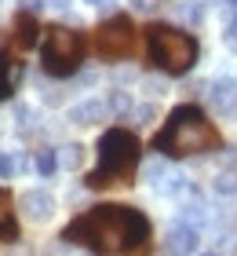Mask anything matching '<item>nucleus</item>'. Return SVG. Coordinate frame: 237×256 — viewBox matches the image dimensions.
Masks as SVG:
<instances>
[{"label":"nucleus","mask_w":237,"mask_h":256,"mask_svg":"<svg viewBox=\"0 0 237 256\" xmlns=\"http://www.w3.org/2000/svg\"><path fill=\"white\" fill-rule=\"evenodd\" d=\"M62 238L88 246L91 252L117 256V252H132L146 246L150 220L132 205H95L88 212H80L73 224H66Z\"/></svg>","instance_id":"1"},{"label":"nucleus","mask_w":237,"mask_h":256,"mask_svg":"<svg viewBox=\"0 0 237 256\" xmlns=\"http://www.w3.org/2000/svg\"><path fill=\"white\" fill-rule=\"evenodd\" d=\"M223 143L216 124L205 118V110L194 102H183L168 114V121L157 136H153V150H161V158H186V154H208Z\"/></svg>","instance_id":"2"},{"label":"nucleus","mask_w":237,"mask_h":256,"mask_svg":"<svg viewBox=\"0 0 237 256\" xmlns=\"http://www.w3.org/2000/svg\"><path fill=\"white\" fill-rule=\"evenodd\" d=\"M139 158H142V146L128 128H106L99 139V168L88 172L84 187L102 190V187H113V183H132Z\"/></svg>","instance_id":"3"},{"label":"nucleus","mask_w":237,"mask_h":256,"mask_svg":"<svg viewBox=\"0 0 237 256\" xmlns=\"http://www.w3.org/2000/svg\"><path fill=\"white\" fill-rule=\"evenodd\" d=\"M146 52H150V62L157 70H164V74H172V77H183V74L194 70L201 48H197V40L190 37L186 30L153 22L146 30Z\"/></svg>","instance_id":"4"},{"label":"nucleus","mask_w":237,"mask_h":256,"mask_svg":"<svg viewBox=\"0 0 237 256\" xmlns=\"http://www.w3.org/2000/svg\"><path fill=\"white\" fill-rule=\"evenodd\" d=\"M80 62H84V37L77 30H66V26H51L47 37L40 44V70L47 77H73Z\"/></svg>","instance_id":"5"},{"label":"nucleus","mask_w":237,"mask_h":256,"mask_svg":"<svg viewBox=\"0 0 237 256\" xmlns=\"http://www.w3.org/2000/svg\"><path fill=\"white\" fill-rule=\"evenodd\" d=\"M95 52L99 59L106 62H117V59H128L135 52V26L128 15H113L106 18L99 30H95Z\"/></svg>","instance_id":"6"},{"label":"nucleus","mask_w":237,"mask_h":256,"mask_svg":"<svg viewBox=\"0 0 237 256\" xmlns=\"http://www.w3.org/2000/svg\"><path fill=\"white\" fill-rule=\"evenodd\" d=\"M208 102H212V110H216L219 118L234 121V118H237V80H234V77H216V80H208Z\"/></svg>","instance_id":"7"},{"label":"nucleus","mask_w":237,"mask_h":256,"mask_svg":"<svg viewBox=\"0 0 237 256\" xmlns=\"http://www.w3.org/2000/svg\"><path fill=\"white\" fill-rule=\"evenodd\" d=\"M164 249H168L172 256H194L201 249V227L194 224H172L168 230H164Z\"/></svg>","instance_id":"8"},{"label":"nucleus","mask_w":237,"mask_h":256,"mask_svg":"<svg viewBox=\"0 0 237 256\" xmlns=\"http://www.w3.org/2000/svg\"><path fill=\"white\" fill-rule=\"evenodd\" d=\"M18 208L26 212V220H33V224H44V220L55 216V198L47 194V190H40V187H29V190H22Z\"/></svg>","instance_id":"9"},{"label":"nucleus","mask_w":237,"mask_h":256,"mask_svg":"<svg viewBox=\"0 0 237 256\" xmlns=\"http://www.w3.org/2000/svg\"><path fill=\"white\" fill-rule=\"evenodd\" d=\"M110 118V106H106V99H84V102H77V106H69V124H80V128H88V124H99Z\"/></svg>","instance_id":"10"},{"label":"nucleus","mask_w":237,"mask_h":256,"mask_svg":"<svg viewBox=\"0 0 237 256\" xmlns=\"http://www.w3.org/2000/svg\"><path fill=\"white\" fill-rule=\"evenodd\" d=\"M18 238V224H15V202L11 190L0 187V242H15Z\"/></svg>","instance_id":"11"},{"label":"nucleus","mask_w":237,"mask_h":256,"mask_svg":"<svg viewBox=\"0 0 237 256\" xmlns=\"http://www.w3.org/2000/svg\"><path fill=\"white\" fill-rule=\"evenodd\" d=\"M37 33H40L37 15L18 11V15H15V44H18V48H33V44H37Z\"/></svg>","instance_id":"12"},{"label":"nucleus","mask_w":237,"mask_h":256,"mask_svg":"<svg viewBox=\"0 0 237 256\" xmlns=\"http://www.w3.org/2000/svg\"><path fill=\"white\" fill-rule=\"evenodd\" d=\"M33 168H37L44 180H47V176H55V172H58V150L40 146V150H37V158H33Z\"/></svg>","instance_id":"13"},{"label":"nucleus","mask_w":237,"mask_h":256,"mask_svg":"<svg viewBox=\"0 0 237 256\" xmlns=\"http://www.w3.org/2000/svg\"><path fill=\"white\" fill-rule=\"evenodd\" d=\"M168 176H172V168H168V161H164V158H153V161H146V168H142V180H150L153 187H161Z\"/></svg>","instance_id":"14"},{"label":"nucleus","mask_w":237,"mask_h":256,"mask_svg":"<svg viewBox=\"0 0 237 256\" xmlns=\"http://www.w3.org/2000/svg\"><path fill=\"white\" fill-rule=\"evenodd\" d=\"M80 165H84V146H80V143H69V146H62V154H58V168L77 172Z\"/></svg>","instance_id":"15"},{"label":"nucleus","mask_w":237,"mask_h":256,"mask_svg":"<svg viewBox=\"0 0 237 256\" xmlns=\"http://www.w3.org/2000/svg\"><path fill=\"white\" fill-rule=\"evenodd\" d=\"M212 190H216V194H223V198L237 194V168H223L219 176L212 180Z\"/></svg>","instance_id":"16"},{"label":"nucleus","mask_w":237,"mask_h":256,"mask_svg":"<svg viewBox=\"0 0 237 256\" xmlns=\"http://www.w3.org/2000/svg\"><path fill=\"white\" fill-rule=\"evenodd\" d=\"M106 106H110V114H132L135 102H132V96H128L124 88H113L110 96H106Z\"/></svg>","instance_id":"17"},{"label":"nucleus","mask_w":237,"mask_h":256,"mask_svg":"<svg viewBox=\"0 0 237 256\" xmlns=\"http://www.w3.org/2000/svg\"><path fill=\"white\" fill-rule=\"evenodd\" d=\"M208 220V208H205V202H183V224H194V227H201Z\"/></svg>","instance_id":"18"},{"label":"nucleus","mask_w":237,"mask_h":256,"mask_svg":"<svg viewBox=\"0 0 237 256\" xmlns=\"http://www.w3.org/2000/svg\"><path fill=\"white\" fill-rule=\"evenodd\" d=\"M179 18H183V22H194V26H197V22L205 18V8L194 4V0H190V4H179Z\"/></svg>","instance_id":"19"},{"label":"nucleus","mask_w":237,"mask_h":256,"mask_svg":"<svg viewBox=\"0 0 237 256\" xmlns=\"http://www.w3.org/2000/svg\"><path fill=\"white\" fill-rule=\"evenodd\" d=\"M219 18H223V26H237V0H223L219 4Z\"/></svg>","instance_id":"20"},{"label":"nucleus","mask_w":237,"mask_h":256,"mask_svg":"<svg viewBox=\"0 0 237 256\" xmlns=\"http://www.w3.org/2000/svg\"><path fill=\"white\" fill-rule=\"evenodd\" d=\"M132 118H135V124H150L153 118H157V106H153V102H142V106L132 110Z\"/></svg>","instance_id":"21"},{"label":"nucleus","mask_w":237,"mask_h":256,"mask_svg":"<svg viewBox=\"0 0 237 256\" xmlns=\"http://www.w3.org/2000/svg\"><path fill=\"white\" fill-rule=\"evenodd\" d=\"M7 92H11V70L4 62V55H0V102L7 99Z\"/></svg>","instance_id":"22"},{"label":"nucleus","mask_w":237,"mask_h":256,"mask_svg":"<svg viewBox=\"0 0 237 256\" xmlns=\"http://www.w3.org/2000/svg\"><path fill=\"white\" fill-rule=\"evenodd\" d=\"M11 172H15V158L0 150V180H11Z\"/></svg>","instance_id":"23"},{"label":"nucleus","mask_w":237,"mask_h":256,"mask_svg":"<svg viewBox=\"0 0 237 256\" xmlns=\"http://www.w3.org/2000/svg\"><path fill=\"white\" fill-rule=\"evenodd\" d=\"M161 4H164V0H132V8H135V11H157Z\"/></svg>","instance_id":"24"},{"label":"nucleus","mask_w":237,"mask_h":256,"mask_svg":"<svg viewBox=\"0 0 237 256\" xmlns=\"http://www.w3.org/2000/svg\"><path fill=\"white\" fill-rule=\"evenodd\" d=\"M223 40H227V48H230V52H237V26H230L227 33H223Z\"/></svg>","instance_id":"25"},{"label":"nucleus","mask_w":237,"mask_h":256,"mask_svg":"<svg viewBox=\"0 0 237 256\" xmlns=\"http://www.w3.org/2000/svg\"><path fill=\"white\" fill-rule=\"evenodd\" d=\"M44 4H51V8H58V11H66V8H69V0H44Z\"/></svg>","instance_id":"26"},{"label":"nucleus","mask_w":237,"mask_h":256,"mask_svg":"<svg viewBox=\"0 0 237 256\" xmlns=\"http://www.w3.org/2000/svg\"><path fill=\"white\" fill-rule=\"evenodd\" d=\"M84 4H91V8H106V4H113V0H84Z\"/></svg>","instance_id":"27"},{"label":"nucleus","mask_w":237,"mask_h":256,"mask_svg":"<svg viewBox=\"0 0 237 256\" xmlns=\"http://www.w3.org/2000/svg\"><path fill=\"white\" fill-rule=\"evenodd\" d=\"M201 256H227V252H219V249H212V252H201Z\"/></svg>","instance_id":"28"},{"label":"nucleus","mask_w":237,"mask_h":256,"mask_svg":"<svg viewBox=\"0 0 237 256\" xmlns=\"http://www.w3.org/2000/svg\"><path fill=\"white\" fill-rule=\"evenodd\" d=\"M164 4H168V0H164Z\"/></svg>","instance_id":"29"}]
</instances>
